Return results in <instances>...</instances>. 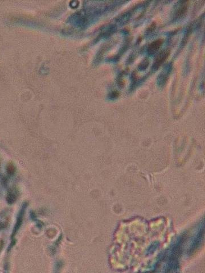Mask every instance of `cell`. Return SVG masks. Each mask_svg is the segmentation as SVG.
Here are the masks:
<instances>
[{
    "label": "cell",
    "instance_id": "obj_4",
    "mask_svg": "<svg viewBox=\"0 0 205 273\" xmlns=\"http://www.w3.org/2000/svg\"><path fill=\"white\" fill-rule=\"evenodd\" d=\"M7 171L9 174H13V173H15L16 171V168L14 167V166L12 164H9L8 166V168H7Z\"/></svg>",
    "mask_w": 205,
    "mask_h": 273
},
{
    "label": "cell",
    "instance_id": "obj_3",
    "mask_svg": "<svg viewBox=\"0 0 205 273\" xmlns=\"http://www.w3.org/2000/svg\"><path fill=\"white\" fill-rule=\"evenodd\" d=\"M17 194H15L14 192H11L10 194H9L8 196H7V200L9 202V203H13V202H14L16 201V199H17Z\"/></svg>",
    "mask_w": 205,
    "mask_h": 273
},
{
    "label": "cell",
    "instance_id": "obj_2",
    "mask_svg": "<svg viewBox=\"0 0 205 273\" xmlns=\"http://www.w3.org/2000/svg\"><path fill=\"white\" fill-rule=\"evenodd\" d=\"M168 55L169 53L168 51H163V52L160 53L156 58L155 65H157L158 66H160L162 63H163V61L168 57Z\"/></svg>",
    "mask_w": 205,
    "mask_h": 273
},
{
    "label": "cell",
    "instance_id": "obj_1",
    "mask_svg": "<svg viewBox=\"0 0 205 273\" xmlns=\"http://www.w3.org/2000/svg\"><path fill=\"white\" fill-rule=\"evenodd\" d=\"M163 43V40L161 39H157L155 41L152 42L149 47V51L150 53H152L156 51H157L158 49L160 48V47L161 46V45Z\"/></svg>",
    "mask_w": 205,
    "mask_h": 273
}]
</instances>
